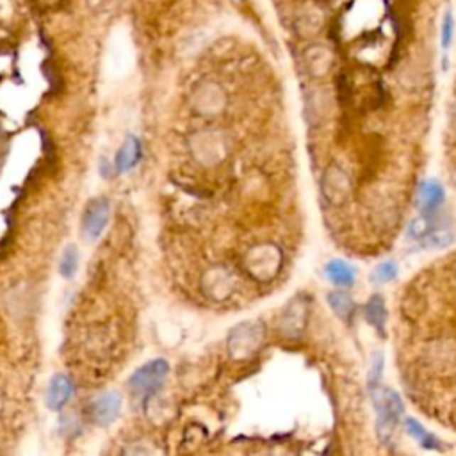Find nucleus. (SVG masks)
I'll return each instance as SVG.
<instances>
[{
	"label": "nucleus",
	"mask_w": 456,
	"mask_h": 456,
	"mask_svg": "<svg viewBox=\"0 0 456 456\" xmlns=\"http://www.w3.org/2000/svg\"><path fill=\"white\" fill-rule=\"evenodd\" d=\"M168 373H170V364H168L166 360H150L145 366L139 367L138 371H134V374L129 378V389H131L136 396L150 398V396H153L163 387Z\"/></svg>",
	"instance_id": "f257e3e1"
},
{
	"label": "nucleus",
	"mask_w": 456,
	"mask_h": 456,
	"mask_svg": "<svg viewBox=\"0 0 456 456\" xmlns=\"http://www.w3.org/2000/svg\"><path fill=\"white\" fill-rule=\"evenodd\" d=\"M373 401L378 412V433L381 440L387 442L403 413V401L392 389L387 387L378 389L373 394Z\"/></svg>",
	"instance_id": "f03ea898"
},
{
	"label": "nucleus",
	"mask_w": 456,
	"mask_h": 456,
	"mask_svg": "<svg viewBox=\"0 0 456 456\" xmlns=\"http://www.w3.org/2000/svg\"><path fill=\"white\" fill-rule=\"evenodd\" d=\"M109 219H111V205L105 198H93L84 207L82 219H80V228H82V236L87 241L100 239L102 234L107 228Z\"/></svg>",
	"instance_id": "7ed1b4c3"
},
{
	"label": "nucleus",
	"mask_w": 456,
	"mask_h": 456,
	"mask_svg": "<svg viewBox=\"0 0 456 456\" xmlns=\"http://www.w3.org/2000/svg\"><path fill=\"white\" fill-rule=\"evenodd\" d=\"M124 406V398L118 391H107L102 392L100 396L93 399L87 406V413H89L91 420L97 426H109L118 419Z\"/></svg>",
	"instance_id": "20e7f679"
},
{
	"label": "nucleus",
	"mask_w": 456,
	"mask_h": 456,
	"mask_svg": "<svg viewBox=\"0 0 456 456\" xmlns=\"http://www.w3.org/2000/svg\"><path fill=\"white\" fill-rule=\"evenodd\" d=\"M73 392H75V387H73L72 378L66 376V374H55L50 380V385H48L47 406L54 412H59V410H63L68 405Z\"/></svg>",
	"instance_id": "39448f33"
},
{
	"label": "nucleus",
	"mask_w": 456,
	"mask_h": 456,
	"mask_svg": "<svg viewBox=\"0 0 456 456\" xmlns=\"http://www.w3.org/2000/svg\"><path fill=\"white\" fill-rule=\"evenodd\" d=\"M141 156V141L136 136H127L124 145L120 146V150L114 156V168H116L118 173H127V171L134 170L138 166Z\"/></svg>",
	"instance_id": "423d86ee"
},
{
	"label": "nucleus",
	"mask_w": 456,
	"mask_h": 456,
	"mask_svg": "<svg viewBox=\"0 0 456 456\" xmlns=\"http://www.w3.org/2000/svg\"><path fill=\"white\" fill-rule=\"evenodd\" d=\"M444 200V189L437 182H424L419 188V207L423 214L437 209Z\"/></svg>",
	"instance_id": "0eeeda50"
},
{
	"label": "nucleus",
	"mask_w": 456,
	"mask_h": 456,
	"mask_svg": "<svg viewBox=\"0 0 456 456\" xmlns=\"http://www.w3.org/2000/svg\"><path fill=\"white\" fill-rule=\"evenodd\" d=\"M79 262H80L79 250H77L75 244H68V246L63 250L61 259H59V264H58L59 275L66 280L73 278V276L77 275V269H79Z\"/></svg>",
	"instance_id": "6e6552de"
},
{
	"label": "nucleus",
	"mask_w": 456,
	"mask_h": 456,
	"mask_svg": "<svg viewBox=\"0 0 456 456\" xmlns=\"http://www.w3.org/2000/svg\"><path fill=\"white\" fill-rule=\"evenodd\" d=\"M326 275H328V278L332 280L335 286H340V287L352 286L353 280H355V273H353V269L342 261L330 262V264L326 266Z\"/></svg>",
	"instance_id": "1a4fd4ad"
},
{
	"label": "nucleus",
	"mask_w": 456,
	"mask_h": 456,
	"mask_svg": "<svg viewBox=\"0 0 456 456\" xmlns=\"http://www.w3.org/2000/svg\"><path fill=\"white\" fill-rule=\"evenodd\" d=\"M366 317L367 321L376 326V328H384L387 314H385L384 300H381V298H373V300L366 305Z\"/></svg>",
	"instance_id": "9d476101"
},
{
	"label": "nucleus",
	"mask_w": 456,
	"mask_h": 456,
	"mask_svg": "<svg viewBox=\"0 0 456 456\" xmlns=\"http://www.w3.org/2000/svg\"><path fill=\"white\" fill-rule=\"evenodd\" d=\"M406 430H408L410 433H412L413 437L420 442V444L426 445V447H431V449L437 447V438H433L430 433H428V431H424L423 426H420L419 423H416L413 419L406 420Z\"/></svg>",
	"instance_id": "9b49d317"
},
{
	"label": "nucleus",
	"mask_w": 456,
	"mask_h": 456,
	"mask_svg": "<svg viewBox=\"0 0 456 456\" xmlns=\"http://www.w3.org/2000/svg\"><path fill=\"white\" fill-rule=\"evenodd\" d=\"M452 33H455V20H452L451 9H445L444 20H442V48L444 52L449 50L452 41Z\"/></svg>",
	"instance_id": "f8f14e48"
},
{
	"label": "nucleus",
	"mask_w": 456,
	"mask_h": 456,
	"mask_svg": "<svg viewBox=\"0 0 456 456\" xmlns=\"http://www.w3.org/2000/svg\"><path fill=\"white\" fill-rule=\"evenodd\" d=\"M398 275V268L392 262H385V264L378 266L373 273V282L376 283H384V282H391L394 276Z\"/></svg>",
	"instance_id": "ddd939ff"
},
{
	"label": "nucleus",
	"mask_w": 456,
	"mask_h": 456,
	"mask_svg": "<svg viewBox=\"0 0 456 456\" xmlns=\"http://www.w3.org/2000/svg\"><path fill=\"white\" fill-rule=\"evenodd\" d=\"M330 303H332V307L335 308L339 314H346V310L352 307V301H349V298L344 296V294H332Z\"/></svg>",
	"instance_id": "4468645a"
},
{
	"label": "nucleus",
	"mask_w": 456,
	"mask_h": 456,
	"mask_svg": "<svg viewBox=\"0 0 456 456\" xmlns=\"http://www.w3.org/2000/svg\"><path fill=\"white\" fill-rule=\"evenodd\" d=\"M91 8L98 9V11H109V9L116 8L120 0H87Z\"/></svg>",
	"instance_id": "2eb2a0df"
}]
</instances>
